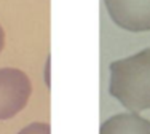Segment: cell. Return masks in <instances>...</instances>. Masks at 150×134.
Listing matches in <instances>:
<instances>
[{
	"mask_svg": "<svg viewBox=\"0 0 150 134\" xmlns=\"http://www.w3.org/2000/svg\"><path fill=\"white\" fill-rule=\"evenodd\" d=\"M109 93L133 114L150 110V48L110 62Z\"/></svg>",
	"mask_w": 150,
	"mask_h": 134,
	"instance_id": "obj_1",
	"label": "cell"
},
{
	"mask_svg": "<svg viewBox=\"0 0 150 134\" xmlns=\"http://www.w3.org/2000/svg\"><path fill=\"white\" fill-rule=\"evenodd\" d=\"M32 94V83L19 69H0V121L16 117L27 105Z\"/></svg>",
	"mask_w": 150,
	"mask_h": 134,
	"instance_id": "obj_2",
	"label": "cell"
},
{
	"mask_svg": "<svg viewBox=\"0 0 150 134\" xmlns=\"http://www.w3.org/2000/svg\"><path fill=\"white\" fill-rule=\"evenodd\" d=\"M107 13L118 27L129 32L150 30V0H104Z\"/></svg>",
	"mask_w": 150,
	"mask_h": 134,
	"instance_id": "obj_3",
	"label": "cell"
},
{
	"mask_svg": "<svg viewBox=\"0 0 150 134\" xmlns=\"http://www.w3.org/2000/svg\"><path fill=\"white\" fill-rule=\"evenodd\" d=\"M99 134H150V121L139 114H117L107 118Z\"/></svg>",
	"mask_w": 150,
	"mask_h": 134,
	"instance_id": "obj_4",
	"label": "cell"
},
{
	"mask_svg": "<svg viewBox=\"0 0 150 134\" xmlns=\"http://www.w3.org/2000/svg\"><path fill=\"white\" fill-rule=\"evenodd\" d=\"M18 134H51V128L48 123L43 121H35L27 125L26 128H23Z\"/></svg>",
	"mask_w": 150,
	"mask_h": 134,
	"instance_id": "obj_5",
	"label": "cell"
},
{
	"mask_svg": "<svg viewBox=\"0 0 150 134\" xmlns=\"http://www.w3.org/2000/svg\"><path fill=\"white\" fill-rule=\"evenodd\" d=\"M3 47H5V30H3L2 24H0V53H2Z\"/></svg>",
	"mask_w": 150,
	"mask_h": 134,
	"instance_id": "obj_6",
	"label": "cell"
}]
</instances>
